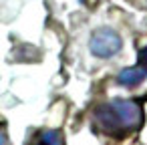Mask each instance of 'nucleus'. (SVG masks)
I'll use <instances>...</instances> for the list:
<instances>
[{
    "instance_id": "nucleus-1",
    "label": "nucleus",
    "mask_w": 147,
    "mask_h": 145,
    "mask_svg": "<svg viewBox=\"0 0 147 145\" xmlns=\"http://www.w3.org/2000/svg\"><path fill=\"white\" fill-rule=\"evenodd\" d=\"M123 49V38L113 28H97L89 38V51L97 59H111Z\"/></svg>"
},
{
    "instance_id": "nucleus-4",
    "label": "nucleus",
    "mask_w": 147,
    "mask_h": 145,
    "mask_svg": "<svg viewBox=\"0 0 147 145\" xmlns=\"http://www.w3.org/2000/svg\"><path fill=\"white\" fill-rule=\"evenodd\" d=\"M145 79H147V71L141 69V67H129V69H123L117 75V83L127 87V89H133V87L141 85Z\"/></svg>"
},
{
    "instance_id": "nucleus-2",
    "label": "nucleus",
    "mask_w": 147,
    "mask_h": 145,
    "mask_svg": "<svg viewBox=\"0 0 147 145\" xmlns=\"http://www.w3.org/2000/svg\"><path fill=\"white\" fill-rule=\"evenodd\" d=\"M111 105H113L123 129H137L141 125L143 113H141V107L135 101H131V99H113Z\"/></svg>"
},
{
    "instance_id": "nucleus-6",
    "label": "nucleus",
    "mask_w": 147,
    "mask_h": 145,
    "mask_svg": "<svg viewBox=\"0 0 147 145\" xmlns=\"http://www.w3.org/2000/svg\"><path fill=\"white\" fill-rule=\"evenodd\" d=\"M139 67L147 71V47H143L139 51Z\"/></svg>"
},
{
    "instance_id": "nucleus-5",
    "label": "nucleus",
    "mask_w": 147,
    "mask_h": 145,
    "mask_svg": "<svg viewBox=\"0 0 147 145\" xmlns=\"http://www.w3.org/2000/svg\"><path fill=\"white\" fill-rule=\"evenodd\" d=\"M32 145H63V137L59 131L55 129H47V131H40L38 137L34 139Z\"/></svg>"
},
{
    "instance_id": "nucleus-7",
    "label": "nucleus",
    "mask_w": 147,
    "mask_h": 145,
    "mask_svg": "<svg viewBox=\"0 0 147 145\" xmlns=\"http://www.w3.org/2000/svg\"><path fill=\"white\" fill-rule=\"evenodd\" d=\"M0 145H4V137L2 135H0Z\"/></svg>"
},
{
    "instance_id": "nucleus-3",
    "label": "nucleus",
    "mask_w": 147,
    "mask_h": 145,
    "mask_svg": "<svg viewBox=\"0 0 147 145\" xmlns=\"http://www.w3.org/2000/svg\"><path fill=\"white\" fill-rule=\"evenodd\" d=\"M95 123L103 129V131H107V133H117V131H121L123 127H121V121H119V117H117V113H115V109H113V105L111 103H107V105H99L97 109H95Z\"/></svg>"
}]
</instances>
